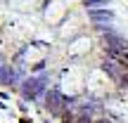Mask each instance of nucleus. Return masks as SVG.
Masks as SVG:
<instances>
[{
  "label": "nucleus",
  "mask_w": 128,
  "mask_h": 123,
  "mask_svg": "<svg viewBox=\"0 0 128 123\" xmlns=\"http://www.w3.org/2000/svg\"><path fill=\"white\" fill-rule=\"evenodd\" d=\"M45 104H48V109H50L52 114H64L69 102H66V97H62L57 90H50L48 97H45Z\"/></svg>",
  "instance_id": "nucleus-1"
}]
</instances>
